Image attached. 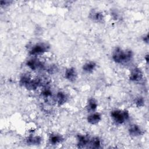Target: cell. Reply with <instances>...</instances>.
Wrapping results in <instances>:
<instances>
[{
	"label": "cell",
	"mask_w": 149,
	"mask_h": 149,
	"mask_svg": "<svg viewBox=\"0 0 149 149\" xmlns=\"http://www.w3.org/2000/svg\"><path fill=\"white\" fill-rule=\"evenodd\" d=\"M112 57L118 63H126L132 59L133 54L130 50H123L120 48H116L113 51Z\"/></svg>",
	"instance_id": "1"
},
{
	"label": "cell",
	"mask_w": 149,
	"mask_h": 149,
	"mask_svg": "<svg viewBox=\"0 0 149 149\" xmlns=\"http://www.w3.org/2000/svg\"><path fill=\"white\" fill-rule=\"evenodd\" d=\"M111 116L115 123L120 125L129 118V114L127 111L113 110L111 112Z\"/></svg>",
	"instance_id": "2"
},
{
	"label": "cell",
	"mask_w": 149,
	"mask_h": 149,
	"mask_svg": "<svg viewBox=\"0 0 149 149\" xmlns=\"http://www.w3.org/2000/svg\"><path fill=\"white\" fill-rule=\"evenodd\" d=\"M49 49V46L45 43H38L34 45L30 51H29V54L31 55L37 56L41 54H44L47 52Z\"/></svg>",
	"instance_id": "3"
},
{
	"label": "cell",
	"mask_w": 149,
	"mask_h": 149,
	"mask_svg": "<svg viewBox=\"0 0 149 149\" xmlns=\"http://www.w3.org/2000/svg\"><path fill=\"white\" fill-rule=\"evenodd\" d=\"M27 66L30 68L31 70H35L38 69H42L44 67L42 63L37 59H30L27 62Z\"/></svg>",
	"instance_id": "4"
},
{
	"label": "cell",
	"mask_w": 149,
	"mask_h": 149,
	"mask_svg": "<svg viewBox=\"0 0 149 149\" xmlns=\"http://www.w3.org/2000/svg\"><path fill=\"white\" fill-rule=\"evenodd\" d=\"M129 79L133 81H139L143 79V73L139 68L133 69L130 74Z\"/></svg>",
	"instance_id": "5"
},
{
	"label": "cell",
	"mask_w": 149,
	"mask_h": 149,
	"mask_svg": "<svg viewBox=\"0 0 149 149\" xmlns=\"http://www.w3.org/2000/svg\"><path fill=\"white\" fill-rule=\"evenodd\" d=\"M90 138L86 135L79 134L77 135V145L79 148H84L88 146Z\"/></svg>",
	"instance_id": "6"
},
{
	"label": "cell",
	"mask_w": 149,
	"mask_h": 149,
	"mask_svg": "<svg viewBox=\"0 0 149 149\" xmlns=\"http://www.w3.org/2000/svg\"><path fill=\"white\" fill-rule=\"evenodd\" d=\"M65 77L67 80L70 81H74L77 77L76 69L74 68H69L67 69L65 73Z\"/></svg>",
	"instance_id": "7"
},
{
	"label": "cell",
	"mask_w": 149,
	"mask_h": 149,
	"mask_svg": "<svg viewBox=\"0 0 149 149\" xmlns=\"http://www.w3.org/2000/svg\"><path fill=\"white\" fill-rule=\"evenodd\" d=\"M101 119V115L98 112H93L87 117V121L92 125L97 124Z\"/></svg>",
	"instance_id": "8"
},
{
	"label": "cell",
	"mask_w": 149,
	"mask_h": 149,
	"mask_svg": "<svg viewBox=\"0 0 149 149\" xmlns=\"http://www.w3.org/2000/svg\"><path fill=\"white\" fill-rule=\"evenodd\" d=\"M129 133L132 136H139L142 134V130L137 125H132L129 128Z\"/></svg>",
	"instance_id": "9"
},
{
	"label": "cell",
	"mask_w": 149,
	"mask_h": 149,
	"mask_svg": "<svg viewBox=\"0 0 149 149\" xmlns=\"http://www.w3.org/2000/svg\"><path fill=\"white\" fill-rule=\"evenodd\" d=\"M101 146V141L97 137H94L90 139L89 143L88 145V148H98Z\"/></svg>",
	"instance_id": "10"
},
{
	"label": "cell",
	"mask_w": 149,
	"mask_h": 149,
	"mask_svg": "<svg viewBox=\"0 0 149 149\" xmlns=\"http://www.w3.org/2000/svg\"><path fill=\"white\" fill-rule=\"evenodd\" d=\"M55 100L59 105H63L66 102L67 97L64 93L62 91H59L56 95Z\"/></svg>",
	"instance_id": "11"
},
{
	"label": "cell",
	"mask_w": 149,
	"mask_h": 149,
	"mask_svg": "<svg viewBox=\"0 0 149 149\" xmlns=\"http://www.w3.org/2000/svg\"><path fill=\"white\" fill-rule=\"evenodd\" d=\"M27 144L30 145H38L41 142V138L40 136H29L27 140Z\"/></svg>",
	"instance_id": "12"
},
{
	"label": "cell",
	"mask_w": 149,
	"mask_h": 149,
	"mask_svg": "<svg viewBox=\"0 0 149 149\" xmlns=\"http://www.w3.org/2000/svg\"><path fill=\"white\" fill-rule=\"evenodd\" d=\"M62 140V137L61 135L54 134L50 135L49 137V141L52 145H56L61 143Z\"/></svg>",
	"instance_id": "13"
},
{
	"label": "cell",
	"mask_w": 149,
	"mask_h": 149,
	"mask_svg": "<svg viewBox=\"0 0 149 149\" xmlns=\"http://www.w3.org/2000/svg\"><path fill=\"white\" fill-rule=\"evenodd\" d=\"M96 66V64L93 61H89L86 62L83 66V69L86 72H93Z\"/></svg>",
	"instance_id": "14"
},
{
	"label": "cell",
	"mask_w": 149,
	"mask_h": 149,
	"mask_svg": "<svg viewBox=\"0 0 149 149\" xmlns=\"http://www.w3.org/2000/svg\"><path fill=\"white\" fill-rule=\"evenodd\" d=\"M97 108V104L94 98L89 99L87 106L88 111L90 112H94Z\"/></svg>",
	"instance_id": "15"
},
{
	"label": "cell",
	"mask_w": 149,
	"mask_h": 149,
	"mask_svg": "<svg viewBox=\"0 0 149 149\" xmlns=\"http://www.w3.org/2000/svg\"><path fill=\"white\" fill-rule=\"evenodd\" d=\"M42 94L44 99L47 100V101L53 100V97L52 95V92L49 89L45 88V90H44L42 93Z\"/></svg>",
	"instance_id": "16"
},
{
	"label": "cell",
	"mask_w": 149,
	"mask_h": 149,
	"mask_svg": "<svg viewBox=\"0 0 149 149\" xmlns=\"http://www.w3.org/2000/svg\"><path fill=\"white\" fill-rule=\"evenodd\" d=\"M91 18L97 21H101L103 19V15L101 13L98 12H94L93 15H91Z\"/></svg>",
	"instance_id": "17"
},
{
	"label": "cell",
	"mask_w": 149,
	"mask_h": 149,
	"mask_svg": "<svg viewBox=\"0 0 149 149\" xmlns=\"http://www.w3.org/2000/svg\"><path fill=\"white\" fill-rule=\"evenodd\" d=\"M135 104H136V105L137 107H143V106L144 105V98H143V97H138L136 99Z\"/></svg>",
	"instance_id": "18"
},
{
	"label": "cell",
	"mask_w": 149,
	"mask_h": 149,
	"mask_svg": "<svg viewBox=\"0 0 149 149\" xmlns=\"http://www.w3.org/2000/svg\"><path fill=\"white\" fill-rule=\"evenodd\" d=\"M143 41L147 43H148V35L147 34L146 36H144L143 37Z\"/></svg>",
	"instance_id": "19"
},
{
	"label": "cell",
	"mask_w": 149,
	"mask_h": 149,
	"mask_svg": "<svg viewBox=\"0 0 149 149\" xmlns=\"http://www.w3.org/2000/svg\"><path fill=\"white\" fill-rule=\"evenodd\" d=\"M146 61H147V62H148V55H146Z\"/></svg>",
	"instance_id": "20"
}]
</instances>
